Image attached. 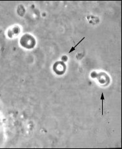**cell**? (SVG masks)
I'll return each instance as SVG.
<instances>
[{
  "mask_svg": "<svg viewBox=\"0 0 122 149\" xmlns=\"http://www.w3.org/2000/svg\"><path fill=\"white\" fill-rule=\"evenodd\" d=\"M84 39H85V37H83V38H82V39L80 40L79 42V43H78V44H76L75 46H74V47H72V49H71L69 50V53H72V52H73V51H75V49H76V47L79 46V44L80 42H82V41H83V40H84Z\"/></svg>",
  "mask_w": 122,
  "mask_h": 149,
  "instance_id": "6da1fadb",
  "label": "cell"
}]
</instances>
